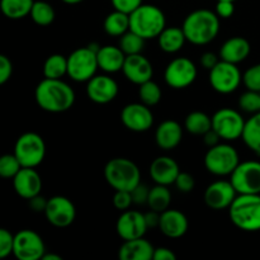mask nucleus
<instances>
[{"mask_svg": "<svg viewBox=\"0 0 260 260\" xmlns=\"http://www.w3.org/2000/svg\"><path fill=\"white\" fill-rule=\"evenodd\" d=\"M155 248L146 239L139 238L123 241L118 250L121 260H151Z\"/></svg>", "mask_w": 260, "mask_h": 260, "instance_id": "nucleus-25", "label": "nucleus"}, {"mask_svg": "<svg viewBox=\"0 0 260 260\" xmlns=\"http://www.w3.org/2000/svg\"><path fill=\"white\" fill-rule=\"evenodd\" d=\"M65 4H69V5H75V4H79V3L84 2V0H62Z\"/></svg>", "mask_w": 260, "mask_h": 260, "instance_id": "nucleus-53", "label": "nucleus"}, {"mask_svg": "<svg viewBox=\"0 0 260 260\" xmlns=\"http://www.w3.org/2000/svg\"><path fill=\"white\" fill-rule=\"evenodd\" d=\"M142 2L144 0H111L114 9L127 13V14H131L135 9H137L142 4Z\"/></svg>", "mask_w": 260, "mask_h": 260, "instance_id": "nucleus-44", "label": "nucleus"}, {"mask_svg": "<svg viewBox=\"0 0 260 260\" xmlns=\"http://www.w3.org/2000/svg\"><path fill=\"white\" fill-rule=\"evenodd\" d=\"M46 220L55 228H68L75 221L76 208L74 203L63 196H53L47 201L45 210Z\"/></svg>", "mask_w": 260, "mask_h": 260, "instance_id": "nucleus-14", "label": "nucleus"}, {"mask_svg": "<svg viewBox=\"0 0 260 260\" xmlns=\"http://www.w3.org/2000/svg\"><path fill=\"white\" fill-rule=\"evenodd\" d=\"M134 205L132 196L129 190H116L113 196V206L119 211H127Z\"/></svg>", "mask_w": 260, "mask_h": 260, "instance_id": "nucleus-42", "label": "nucleus"}, {"mask_svg": "<svg viewBox=\"0 0 260 260\" xmlns=\"http://www.w3.org/2000/svg\"><path fill=\"white\" fill-rule=\"evenodd\" d=\"M189 223L187 216L178 210H165L160 213L159 230L170 239H179L187 234Z\"/></svg>", "mask_w": 260, "mask_h": 260, "instance_id": "nucleus-21", "label": "nucleus"}, {"mask_svg": "<svg viewBox=\"0 0 260 260\" xmlns=\"http://www.w3.org/2000/svg\"><path fill=\"white\" fill-rule=\"evenodd\" d=\"M35 0H0V10L8 19L18 20L29 15Z\"/></svg>", "mask_w": 260, "mask_h": 260, "instance_id": "nucleus-29", "label": "nucleus"}, {"mask_svg": "<svg viewBox=\"0 0 260 260\" xmlns=\"http://www.w3.org/2000/svg\"><path fill=\"white\" fill-rule=\"evenodd\" d=\"M68 75V57L60 53H53L43 63V76L46 79H62Z\"/></svg>", "mask_w": 260, "mask_h": 260, "instance_id": "nucleus-33", "label": "nucleus"}, {"mask_svg": "<svg viewBox=\"0 0 260 260\" xmlns=\"http://www.w3.org/2000/svg\"><path fill=\"white\" fill-rule=\"evenodd\" d=\"M149 193H150V188L147 187L146 184L140 183L139 185H136V187L131 190L132 201H134L135 205H145V203H147Z\"/></svg>", "mask_w": 260, "mask_h": 260, "instance_id": "nucleus-45", "label": "nucleus"}, {"mask_svg": "<svg viewBox=\"0 0 260 260\" xmlns=\"http://www.w3.org/2000/svg\"><path fill=\"white\" fill-rule=\"evenodd\" d=\"M118 46L126 56L136 55V53H141L142 50H144L145 40L142 37H140L137 33L128 29L126 33H123L119 37Z\"/></svg>", "mask_w": 260, "mask_h": 260, "instance_id": "nucleus-36", "label": "nucleus"}, {"mask_svg": "<svg viewBox=\"0 0 260 260\" xmlns=\"http://www.w3.org/2000/svg\"><path fill=\"white\" fill-rule=\"evenodd\" d=\"M145 221H146V225L149 229L159 228L160 222V212L151 210L150 212L145 213Z\"/></svg>", "mask_w": 260, "mask_h": 260, "instance_id": "nucleus-50", "label": "nucleus"}, {"mask_svg": "<svg viewBox=\"0 0 260 260\" xmlns=\"http://www.w3.org/2000/svg\"><path fill=\"white\" fill-rule=\"evenodd\" d=\"M139 98L141 103H144L147 107H154L156 104H159V102L161 101V88L159 86V84L155 83L154 80H147L145 83H142L141 85H139Z\"/></svg>", "mask_w": 260, "mask_h": 260, "instance_id": "nucleus-35", "label": "nucleus"}, {"mask_svg": "<svg viewBox=\"0 0 260 260\" xmlns=\"http://www.w3.org/2000/svg\"><path fill=\"white\" fill-rule=\"evenodd\" d=\"M243 83V75L236 63L220 60L210 70V84L220 94H231Z\"/></svg>", "mask_w": 260, "mask_h": 260, "instance_id": "nucleus-9", "label": "nucleus"}, {"mask_svg": "<svg viewBox=\"0 0 260 260\" xmlns=\"http://www.w3.org/2000/svg\"><path fill=\"white\" fill-rule=\"evenodd\" d=\"M28 201H29V207L32 208L35 212H45L48 200H46V198H43L42 196L38 194Z\"/></svg>", "mask_w": 260, "mask_h": 260, "instance_id": "nucleus-49", "label": "nucleus"}, {"mask_svg": "<svg viewBox=\"0 0 260 260\" xmlns=\"http://www.w3.org/2000/svg\"><path fill=\"white\" fill-rule=\"evenodd\" d=\"M180 168L178 162L170 156H157L150 165V177L155 184L172 185L174 184Z\"/></svg>", "mask_w": 260, "mask_h": 260, "instance_id": "nucleus-22", "label": "nucleus"}, {"mask_svg": "<svg viewBox=\"0 0 260 260\" xmlns=\"http://www.w3.org/2000/svg\"><path fill=\"white\" fill-rule=\"evenodd\" d=\"M215 13L218 15L220 19H229L235 13V2H230V0H217Z\"/></svg>", "mask_w": 260, "mask_h": 260, "instance_id": "nucleus-43", "label": "nucleus"}, {"mask_svg": "<svg viewBox=\"0 0 260 260\" xmlns=\"http://www.w3.org/2000/svg\"><path fill=\"white\" fill-rule=\"evenodd\" d=\"M250 43L244 37H231L223 42L220 48V58L231 63H240L250 55Z\"/></svg>", "mask_w": 260, "mask_h": 260, "instance_id": "nucleus-24", "label": "nucleus"}, {"mask_svg": "<svg viewBox=\"0 0 260 260\" xmlns=\"http://www.w3.org/2000/svg\"><path fill=\"white\" fill-rule=\"evenodd\" d=\"M13 188L19 197L30 200L41 193L42 179L35 168H22L13 178Z\"/></svg>", "mask_w": 260, "mask_h": 260, "instance_id": "nucleus-20", "label": "nucleus"}, {"mask_svg": "<svg viewBox=\"0 0 260 260\" xmlns=\"http://www.w3.org/2000/svg\"><path fill=\"white\" fill-rule=\"evenodd\" d=\"M96 58H98L99 69H102L104 73L114 74L122 71L126 55L119 48V46L106 45L101 46L96 52Z\"/></svg>", "mask_w": 260, "mask_h": 260, "instance_id": "nucleus-26", "label": "nucleus"}, {"mask_svg": "<svg viewBox=\"0 0 260 260\" xmlns=\"http://www.w3.org/2000/svg\"><path fill=\"white\" fill-rule=\"evenodd\" d=\"M230 182L238 194H260V161L240 162L230 175Z\"/></svg>", "mask_w": 260, "mask_h": 260, "instance_id": "nucleus-10", "label": "nucleus"}, {"mask_svg": "<svg viewBox=\"0 0 260 260\" xmlns=\"http://www.w3.org/2000/svg\"><path fill=\"white\" fill-rule=\"evenodd\" d=\"M40 108L50 113H62L75 103V91L61 79H43L35 90Z\"/></svg>", "mask_w": 260, "mask_h": 260, "instance_id": "nucleus-1", "label": "nucleus"}, {"mask_svg": "<svg viewBox=\"0 0 260 260\" xmlns=\"http://www.w3.org/2000/svg\"><path fill=\"white\" fill-rule=\"evenodd\" d=\"M187 38L180 27H165L157 37L159 47L167 53L179 52L184 47Z\"/></svg>", "mask_w": 260, "mask_h": 260, "instance_id": "nucleus-27", "label": "nucleus"}, {"mask_svg": "<svg viewBox=\"0 0 260 260\" xmlns=\"http://www.w3.org/2000/svg\"><path fill=\"white\" fill-rule=\"evenodd\" d=\"M104 178L114 190H129L141 183V172L132 160L114 157L104 168Z\"/></svg>", "mask_w": 260, "mask_h": 260, "instance_id": "nucleus-5", "label": "nucleus"}, {"mask_svg": "<svg viewBox=\"0 0 260 260\" xmlns=\"http://www.w3.org/2000/svg\"><path fill=\"white\" fill-rule=\"evenodd\" d=\"M20 169L22 165L14 154H5L0 156V178L13 179Z\"/></svg>", "mask_w": 260, "mask_h": 260, "instance_id": "nucleus-37", "label": "nucleus"}, {"mask_svg": "<svg viewBox=\"0 0 260 260\" xmlns=\"http://www.w3.org/2000/svg\"><path fill=\"white\" fill-rule=\"evenodd\" d=\"M14 235L7 229L0 228V259H4L13 254Z\"/></svg>", "mask_w": 260, "mask_h": 260, "instance_id": "nucleus-40", "label": "nucleus"}, {"mask_svg": "<svg viewBox=\"0 0 260 260\" xmlns=\"http://www.w3.org/2000/svg\"><path fill=\"white\" fill-rule=\"evenodd\" d=\"M167 27V18L160 8L142 3L129 14V29L145 41L159 37Z\"/></svg>", "mask_w": 260, "mask_h": 260, "instance_id": "nucleus-3", "label": "nucleus"}, {"mask_svg": "<svg viewBox=\"0 0 260 260\" xmlns=\"http://www.w3.org/2000/svg\"><path fill=\"white\" fill-rule=\"evenodd\" d=\"M220 140L221 137L218 136L217 132H216L213 128H211L210 131L206 132V134L203 135V141H205V144L207 145L208 147H212L215 146V145L220 144Z\"/></svg>", "mask_w": 260, "mask_h": 260, "instance_id": "nucleus-51", "label": "nucleus"}, {"mask_svg": "<svg viewBox=\"0 0 260 260\" xmlns=\"http://www.w3.org/2000/svg\"><path fill=\"white\" fill-rule=\"evenodd\" d=\"M121 121L127 129L134 132H146L154 124V114L150 107L144 103H129L121 112Z\"/></svg>", "mask_w": 260, "mask_h": 260, "instance_id": "nucleus-15", "label": "nucleus"}, {"mask_svg": "<svg viewBox=\"0 0 260 260\" xmlns=\"http://www.w3.org/2000/svg\"><path fill=\"white\" fill-rule=\"evenodd\" d=\"M198 75L196 63L188 57H177L170 61L164 71V80L170 88L185 89L192 85Z\"/></svg>", "mask_w": 260, "mask_h": 260, "instance_id": "nucleus-12", "label": "nucleus"}, {"mask_svg": "<svg viewBox=\"0 0 260 260\" xmlns=\"http://www.w3.org/2000/svg\"><path fill=\"white\" fill-rule=\"evenodd\" d=\"M122 73L126 79L136 85H141L147 80H151L154 75V68L152 63L142 53L126 56Z\"/></svg>", "mask_w": 260, "mask_h": 260, "instance_id": "nucleus-19", "label": "nucleus"}, {"mask_svg": "<svg viewBox=\"0 0 260 260\" xmlns=\"http://www.w3.org/2000/svg\"><path fill=\"white\" fill-rule=\"evenodd\" d=\"M29 17L32 18V20L36 23V24L46 27V25H50L51 23L55 20L56 13H55V9H53V7L50 4V3L40 0V2L33 3V7L32 9H30Z\"/></svg>", "mask_w": 260, "mask_h": 260, "instance_id": "nucleus-34", "label": "nucleus"}, {"mask_svg": "<svg viewBox=\"0 0 260 260\" xmlns=\"http://www.w3.org/2000/svg\"><path fill=\"white\" fill-rule=\"evenodd\" d=\"M170 202H172V192L169 190L168 185L155 184L154 187L150 188L149 198H147L146 203L150 210L161 213L169 208Z\"/></svg>", "mask_w": 260, "mask_h": 260, "instance_id": "nucleus-32", "label": "nucleus"}, {"mask_svg": "<svg viewBox=\"0 0 260 260\" xmlns=\"http://www.w3.org/2000/svg\"><path fill=\"white\" fill-rule=\"evenodd\" d=\"M13 154L22 168H37L46 156V144L36 132H25L18 137Z\"/></svg>", "mask_w": 260, "mask_h": 260, "instance_id": "nucleus-7", "label": "nucleus"}, {"mask_svg": "<svg viewBox=\"0 0 260 260\" xmlns=\"http://www.w3.org/2000/svg\"><path fill=\"white\" fill-rule=\"evenodd\" d=\"M218 57H220V56H217L213 52H205L202 56H201L200 62L201 65H202V68H205L206 70L210 71L211 69L215 68V66L217 65V62L220 61L218 60Z\"/></svg>", "mask_w": 260, "mask_h": 260, "instance_id": "nucleus-47", "label": "nucleus"}, {"mask_svg": "<svg viewBox=\"0 0 260 260\" xmlns=\"http://www.w3.org/2000/svg\"><path fill=\"white\" fill-rule=\"evenodd\" d=\"M99 69L96 52L89 46L76 48L68 56V76L78 83H86Z\"/></svg>", "mask_w": 260, "mask_h": 260, "instance_id": "nucleus-8", "label": "nucleus"}, {"mask_svg": "<svg viewBox=\"0 0 260 260\" xmlns=\"http://www.w3.org/2000/svg\"><path fill=\"white\" fill-rule=\"evenodd\" d=\"M46 253L42 238L33 230H22L14 235L13 255L19 260H40Z\"/></svg>", "mask_w": 260, "mask_h": 260, "instance_id": "nucleus-13", "label": "nucleus"}, {"mask_svg": "<svg viewBox=\"0 0 260 260\" xmlns=\"http://www.w3.org/2000/svg\"><path fill=\"white\" fill-rule=\"evenodd\" d=\"M230 2H236V0H230Z\"/></svg>", "mask_w": 260, "mask_h": 260, "instance_id": "nucleus-54", "label": "nucleus"}, {"mask_svg": "<svg viewBox=\"0 0 260 260\" xmlns=\"http://www.w3.org/2000/svg\"><path fill=\"white\" fill-rule=\"evenodd\" d=\"M234 225L246 233L260 231V194H238L229 207Z\"/></svg>", "mask_w": 260, "mask_h": 260, "instance_id": "nucleus-4", "label": "nucleus"}, {"mask_svg": "<svg viewBox=\"0 0 260 260\" xmlns=\"http://www.w3.org/2000/svg\"><path fill=\"white\" fill-rule=\"evenodd\" d=\"M145 213L127 210L121 213L116 223V231L123 241L144 238L147 231Z\"/></svg>", "mask_w": 260, "mask_h": 260, "instance_id": "nucleus-16", "label": "nucleus"}, {"mask_svg": "<svg viewBox=\"0 0 260 260\" xmlns=\"http://www.w3.org/2000/svg\"><path fill=\"white\" fill-rule=\"evenodd\" d=\"M241 139L251 151L260 155V112L254 113L248 121H245Z\"/></svg>", "mask_w": 260, "mask_h": 260, "instance_id": "nucleus-28", "label": "nucleus"}, {"mask_svg": "<svg viewBox=\"0 0 260 260\" xmlns=\"http://www.w3.org/2000/svg\"><path fill=\"white\" fill-rule=\"evenodd\" d=\"M239 107L246 113H256L260 112V93L254 90H246L239 98Z\"/></svg>", "mask_w": 260, "mask_h": 260, "instance_id": "nucleus-38", "label": "nucleus"}, {"mask_svg": "<svg viewBox=\"0 0 260 260\" xmlns=\"http://www.w3.org/2000/svg\"><path fill=\"white\" fill-rule=\"evenodd\" d=\"M174 185L177 187V189L182 193H190L194 189L196 180L193 178L192 174L187 172H180L178 174L177 179H175Z\"/></svg>", "mask_w": 260, "mask_h": 260, "instance_id": "nucleus-41", "label": "nucleus"}, {"mask_svg": "<svg viewBox=\"0 0 260 260\" xmlns=\"http://www.w3.org/2000/svg\"><path fill=\"white\" fill-rule=\"evenodd\" d=\"M245 119L240 112L233 108H221L212 116V128L217 132L221 140L235 141L241 139Z\"/></svg>", "mask_w": 260, "mask_h": 260, "instance_id": "nucleus-11", "label": "nucleus"}, {"mask_svg": "<svg viewBox=\"0 0 260 260\" xmlns=\"http://www.w3.org/2000/svg\"><path fill=\"white\" fill-rule=\"evenodd\" d=\"M240 164L238 150L229 144H217L208 147L205 155V167L208 173L216 177H228L233 174Z\"/></svg>", "mask_w": 260, "mask_h": 260, "instance_id": "nucleus-6", "label": "nucleus"}, {"mask_svg": "<svg viewBox=\"0 0 260 260\" xmlns=\"http://www.w3.org/2000/svg\"><path fill=\"white\" fill-rule=\"evenodd\" d=\"M238 192L230 180H216L211 183L205 192V202L211 210H226L231 206Z\"/></svg>", "mask_w": 260, "mask_h": 260, "instance_id": "nucleus-18", "label": "nucleus"}, {"mask_svg": "<svg viewBox=\"0 0 260 260\" xmlns=\"http://www.w3.org/2000/svg\"><path fill=\"white\" fill-rule=\"evenodd\" d=\"M42 260H62L60 255L57 254H46L42 256Z\"/></svg>", "mask_w": 260, "mask_h": 260, "instance_id": "nucleus-52", "label": "nucleus"}, {"mask_svg": "<svg viewBox=\"0 0 260 260\" xmlns=\"http://www.w3.org/2000/svg\"><path fill=\"white\" fill-rule=\"evenodd\" d=\"M184 128L196 136H203L212 128V117L202 111L190 112L184 121Z\"/></svg>", "mask_w": 260, "mask_h": 260, "instance_id": "nucleus-30", "label": "nucleus"}, {"mask_svg": "<svg viewBox=\"0 0 260 260\" xmlns=\"http://www.w3.org/2000/svg\"><path fill=\"white\" fill-rule=\"evenodd\" d=\"M104 30L107 35L121 37L129 29V14L114 9L104 19Z\"/></svg>", "mask_w": 260, "mask_h": 260, "instance_id": "nucleus-31", "label": "nucleus"}, {"mask_svg": "<svg viewBox=\"0 0 260 260\" xmlns=\"http://www.w3.org/2000/svg\"><path fill=\"white\" fill-rule=\"evenodd\" d=\"M243 83L249 90L260 93V63L253 65L243 74Z\"/></svg>", "mask_w": 260, "mask_h": 260, "instance_id": "nucleus-39", "label": "nucleus"}, {"mask_svg": "<svg viewBox=\"0 0 260 260\" xmlns=\"http://www.w3.org/2000/svg\"><path fill=\"white\" fill-rule=\"evenodd\" d=\"M13 74V63L5 55L0 53V85L7 83Z\"/></svg>", "mask_w": 260, "mask_h": 260, "instance_id": "nucleus-46", "label": "nucleus"}, {"mask_svg": "<svg viewBox=\"0 0 260 260\" xmlns=\"http://www.w3.org/2000/svg\"><path fill=\"white\" fill-rule=\"evenodd\" d=\"M118 84L108 75H94L86 81V95L96 104L111 103L118 95Z\"/></svg>", "mask_w": 260, "mask_h": 260, "instance_id": "nucleus-17", "label": "nucleus"}, {"mask_svg": "<svg viewBox=\"0 0 260 260\" xmlns=\"http://www.w3.org/2000/svg\"><path fill=\"white\" fill-rule=\"evenodd\" d=\"M182 29L187 42L196 46L208 45L220 32V18L212 10L197 9L185 17Z\"/></svg>", "mask_w": 260, "mask_h": 260, "instance_id": "nucleus-2", "label": "nucleus"}, {"mask_svg": "<svg viewBox=\"0 0 260 260\" xmlns=\"http://www.w3.org/2000/svg\"><path fill=\"white\" fill-rule=\"evenodd\" d=\"M183 127L174 119H167L157 126L155 131V142L165 151L174 150L182 142Z\"/></svg>", "mask_w": 260, "mask_h": 260, "instance_id": "nucleus-23", "label": "nucleus"}, {"mask_svg": "<svg viewBox=\"0 0 260 260\" xmlns=\"http://www.w3.org/2000/svg\"><path fill=\"white\" fill-rule=\"evenodd\" d=\"M177 255L169 248H155L152 260H175Z\"/></svg>", "mask_w": 260, "mask_h": 260, "instance_id": "nucleus-48", "label": "nucleus"}]
</instances>
